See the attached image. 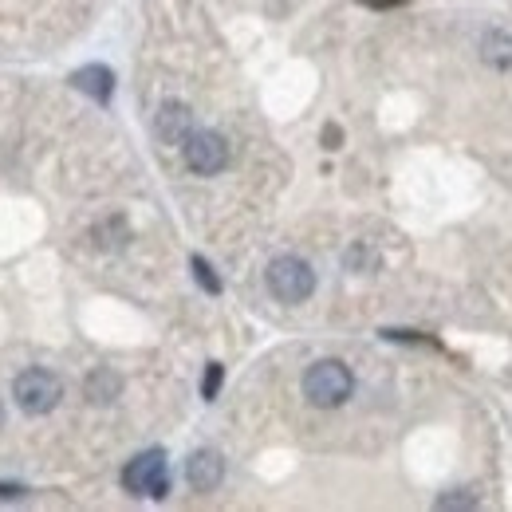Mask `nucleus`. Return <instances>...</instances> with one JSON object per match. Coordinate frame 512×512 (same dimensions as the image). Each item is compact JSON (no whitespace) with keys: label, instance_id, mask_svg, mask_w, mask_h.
Segmentation results:
<instances>
[{"label":"nucleus","instance_id":"f257e3e1","mask_svg":"<svg viewBox=\"0 0 512 512\" xmlns=\"http://www.w3.org/2000/svg\"><path fill=\"white\" fill-rule=\"evenodd\" d=\"M351 394H355V375H351L347 363H339V359H320L316 367H308V375H304V398H308L312 406L335 410V406H343Z\"/></svg>","mask_w":512,"mask_h":512},{"label":"nucleus","instance_id":"f03ea898","mask_svg":"<svg viewBox=\"0 0 512 512\" xmlns=\"http://www.w3.org/2000/svg\"><path fill=\"white\" fill-rule=\"evenodd\" d=\"M268 280V292L280 300V304H304L312 292H316V272L308 260L300 256H276L264 272Z\"/></svg>","mask_w":512,"mask_h":512},{"label":"nucleus","instance_id":"7ed1b4c3","mask_svg":"<svg viewBox=\"0 0 512 512\" xmlns=\"http://www.w3.org/2000/svg\"><path fill=\"white\" fill-rule=\"evenodd\" d=\"M12 398H16V406H20L24 414L40 418V414H52V410L60 406L64 383H60L52 371L32 367V371H20V375L12 379Z\"/></svg>","mask_w":512,"mask_h":512},{"label":"nucleus","instance_id":"20e7f679","mask_svg":"<svg viewBox=\"0 0 512 512\" xmlns=\"http://www.w3.org/2000/svg\"><path fill=\"white\" fill-rule=\"evenodd\" d=\"M123 485L134 497H154L162 501L170 493V465H166V453L162 449H146L138 457H130L127 469H123Z\"/></svg>","mask_w":512,"mask_h":512},{"label":"nucleus","instance_id":"39448f33","mask_svg":"<svg viewBox=\"0 0 512 512\" xmlns=\"http://www.w3.org/2000/svg\"><path fill=\"white\" fill-rule=\"evenodd\" d=\"M182 154H186V166L201 178H213L229 166V142L217 130H193L182 142Z\"/></svg>","mask_w":512,"mask_h":512},{"label":"nucleus","instance_id":"423d86ee","mask_svg":"<svg viewBox=\"0 0 512 512\" xmlns=\"http://www.w3.org/2000/svg\"><path fill=\"white\" fill-rule=\"evenodd\" d=\"M225 477V461L217 449H197L190 461H186V481H190L193 493H213Z\"/></svg>","mask_w":512,"mask_h":512},{"label":"nucleus","instance_id":"0eeeda50","mask_svg":"<svg viewBox=\"0 0 512 512\" xmlns=\"http://www.w3.org/2000/svg\"><path fill=\"white\" fill-rule=\"evenodd\" d=\"M158 138L162 142H170V146H182L186 138L193 134V115L186 103H162V111H158Z\"/></svg>","mask_w":512,"mask_h":512},{"label":"nucleus","instance_id":"6e6552de","mask_svg":"<svg viewBox=\"0 0 512 512\" xmlns=\"http://www.w3.org/2000/svg\"><path fill=\"white\" fill-rule=\"evenodd\" d=\"M71 83H75V91L91 95L95 103H111V95H115V71H111V67H103V64L79 67V71L71 75Z\"/></svg>","mask_w":512,"mask_h":512},{"label":"nucleus","instance_id":"1a4fd4ad","mask_svg":"<svg viewBox=\"0 0 512 512\" xmlns=\"http://www.w3.org/2000/svg\"><path fill=\"white\" fill-rule=\"evenodd\" d=\"M87 398L95 402V406H107V402H115L119 398V390H123V383H119V375L115 371H107V367H99V371H91L87 375Z\"/></svg>","mask_w":512,"mask_h":512},{"label":"nucleus","instance_id":"9d476101","mask_svg":"<svg viewBox=\"0 0 512 512\" xmlns=\"http://www.w3.org/2000/svg\"><path fill=\"white\" fill-rule=\"evenodd\" d=\"M481 56L493 67H512V36L509 32H489L481 40Z\"/></svg>","mask_w":512,"mask_h":512},{"label":"nucleus","instance_id":"9b49d317","mask_svg":"<svg viewBox=\"0 0 512 512\" xmlns=\"http://www.w3.org/2000/svg\"><path fill=\"white\" fill-rule=\"evenodd\" d=\"M95 237H99V249H123L130 241V229L123 217H111V221H103V225L95 229Z\"/></svg>","mask_w":512,"mask_h":512},{"label":"nucleus","instance_id":"f8f14e48","mask_svg":"<svg viewBox=\"0 0 512 512\" xmlns=\"http://www.w3.org/2000/svg\"><path fill=\"white\" fill-rule=\"evenodd\" d=\"M193 280H197L205 292H213V296L221 292V280H217V272H213V268H209L201 256H193Z\"/></svg>","mask_w":512,"mask_h":512},{"label":"nucleus","instance_id":"ddd939ff","mask_svg":"<svg viewBox=\"0 0 512 512\" xmlns=\"http://www.w3.org/2000/svg\"><path fill=\"white\" fill-rule=\"evenodd\" d=\"M221 379H225V367L221 363H209L205 367V379H201V398H217V390H221Z\"/></svg>","mask_w":512,"mask_h":512},{"label":"nucleus","instance_id":"4468645a","mask_svg":"<svg viewBox=\"0 0 512 512\" xmlns=\"http://www.w3.org/2000/svg\"><path fill=\"white\" fill-rule=\"evenodd\" d=\"M477 501L473 497H465V493H453V497H442L438 501V509H473Z\"/></svg>","mask_w":512,"mask_h":512},{"label":"nucleus","instance_id":"2eb2a0df","mask_svg":"<svg viewBox=\"0 0 512 512\" xmlns=\"http://www.w3.org/2000/svg\"><path fill=\"white\" fill-rule=\"evenodd\" d=\"M339 138H343L339 127H323V146H327V150H339Z\"/></svg>","mask_w":512,"mask_h":512},{"label":"nucleus","instance_id":"dca6fc26","mask_svg":"<svg viewBox=\"0 0 512 512\" xmlns=\"http://www.w3.org/2000/svg\"><path fill=\"white\" fill-rule=\"evenodd\" d=\"M28 489L24 485H0V501H8V497H24Z\"/></svg>","mask_w":512,"mask_h":512},{"label":"nucleus","instance_id":"f3484780","mask_svg":"<svg viewBox=\"0 0 512 512\" xmlns=\"http://www.w3.org/2000/svg\"><path fill=\"white\" fill-rule=\"evenodd\" d=\"M363 4H371V8H394V4H402V0H363Z\"/></svg>","mask_w":512,"mask_h":512},{"label":"nucleus","instance_id":"a211bd4d","mask_svg":"<svg viewBox=\"0 0 512 512\" xmlns=\"http://www.w3.org/2000/svg\"><path fill=\"white\" fill-rule=\"evenodd\" d=\"M0 426H4V406H0Z\"/></svg>","mask_w":512,"mask_h":512}]
</instances>
